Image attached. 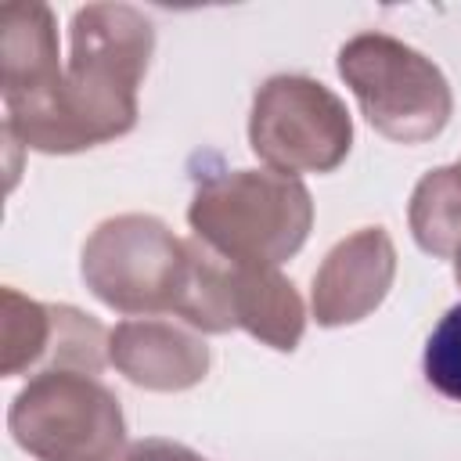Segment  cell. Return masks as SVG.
Here are the masks:
<instances>
[{
	"label": "cell",
	"instance_id": "cell-1",
	"mask_svg": "<svg viewBox=\"0 0 461 461\" xmlns=\"http://www.w3.org/2000/svg\"><path fill=\"white\" fill-rule=\"evenodd\" d=\"M155 50V25L130 4H86L72 14V58L54 97L4 137L40 155H72L137 126V86Z\"/></svg>",
	"mask_w": 461,
	"mask_h": 461
},
{
	"label": "cell",
	"instance_id": "cell-12",
	"mask_svg": "<svg viewBox=\"0 0 461 461\" xmlns=\"http://www.w3.org/2000/svg\"><path fill=\"white\" fill-rule=\"evenodd\" d=\"M58 339V306L25 299L14 288H4V360L0 371L7 378L32 371L36 364H50ZM40 367V371H43Z\"/></svg>",
	"mask_w": 461,
	"mask_h": 461
},
{
	"label": "cell",
	"instance_id": "cell-8",
	"mask_svg": "<svg viewBox=\"0 0 461 461\" xmlns=\"http://www.w3.org/2000/svg\"><path fill=\"white\" fill-rule=\"evenodd\" d=\"M58 29L47 4H11L0 14V90L4 122L29 119L61 86Z\"/></svg>",
	"mask_w": 461,
	"mask_h": 461
},
{
	"label": "cell",
	"instance_id": "cell-6",
	"mask_svg": "<svg viewBox=\"0 0 461 461\" xmlns=\"http://www.w3.org/2000/svg\"><path fill=\"white\" fill-rule=\"evenodd\" d=\"M249 144L274 173H331L353 148V119L335 90L310 76H270L249 112Z\"/></svg>",
	"mask_w": 461,
	"mask_h": 461
},
{
	"label": "cell",
	"instance_id": "cell-2",
	"mask_svg": "<svg viewBox=\"0 0 461 461\" xmlns=\"http://www.w3.org/2000/svg\"><path fill=\"white\" fill-rule=\"evenodd\" d=\"M187 223L205 249L230 263L277 267L306 245L313 198L299 176L274 169H212L194 180Z\"/></svg>",
	"mask_w": 461,
	"mask_h": 461
},
{
	"label": "cell",
	"instance_id": "cell-4",
	"mask_svg": "<svg viewBox=\"0 0 461 461\" xmlns=\"http://www.w3.org/2000/svg\"><path fill=\"white\" fill-rule=\"evenodd\" d=\"M339 76L364 119L396 144H425L443 133L454 94L439 65L385 32H360L339 50Z\"/></svg>",
	"mask_w": 461,
	"mask_h": 461
},
{
	"label": "cell",
	"instance_id": "cell-3",
	"mask_svg": "<svg viewBox=\"0 0 461 461\" xmlns=\"http://www.w3.org/2000/svg\"><path fill=\"white\" fill-rule=\"evenodd\" d=\"M7 432L36 461H119L126 418L97 375L47 367L11 400Z\"/></svg>",
	"mask_w": 461,
	"mask_h": 461
},
{
	"label": "cell",
	"instance_id": "cell-11",
	"mask_svg": "<svg viewBox=\"0 0 461 461\" xmlns=\"http://www.w3.org/2000/svg\"><path fill=\"white\" fill-rule=\"evenodd\" d=\"M407 223L421 252L436 259L461 252V162L436 166L414 184Z\"/></svg>",
	"mask_w": 461,
	"mask_h": 461
},
{
	"label": "cell",
	"instance_id": "cell-15",
	"mask_svg": "<svg viewBox=\"0 0 461 461\" xmlns=\"http://www.w3.org/2000/svg\"><path fill=\"white\" fill-rule=\"evenodd\" d=\"M454 281H457V288H461V252L454 256Z\"/></svg>",
	"mask_w": 461,
	"mask_h": 461
},
{
	"label": "cell",
	"instance_id": "cell-14",
	"mask_svg": "<svg viewBox=\"0 0 461 461\" xmlns=\"http://www.w3.org/2000/svg\"><path fill=\"white\" fill-rule=\"evenodd\" d=\"M119 461H205V457L184 443H173V439H140Z\"/></svg>",
	"mask_w": 461,
	"mask_h": 461
},
{
	"label": "cell",
	"instance_id": "cell-5",
	"mask_svg": "<svg viewBox=\"0 0 461 461\" xmlns=\"http://www.w3.org/2000/svg\"><path fill=\"white\" fill-rule=\"evenodd\" d=\"M79 274L115 313H176L191 274V241L176 238L158 216L122 212L86 238Z\"/></svg>",
	"mask_w": 461,
	"mask_h": 461
},
{
	"label": "cell",
	"instance_id": "cell-10",
	"mask_svg": "<svg viewBox=\"0 0 461 461\" xmlns=\"http://www.w3.org/2000/svg\"><path fill=\"white\" fill-rule=\"evenodd\" d=\"M230 310L234 328H245L252 339L277 353H292L306 328L303 295L277 267L230 263Z\"/></svg>",
	"mask_w": 461,
	"mask_h": 461
},
{
	"label": "cell",
	"instance_id": "cell-13",
	"mask_svg": "<svg viewBox=\"0 0 461 461\" xmlns=\"http://www.w3.org/2000/svg\"><path fill=\"white\" fill-rule=\"evenodd\" d=\"M421 367H425L429 385L439 396L461 403V303L450 306L439 317V324L432 328V335L425 342Z\"/></svg>",
	"mask_w": 461,
	"mask_h": 461
},
{
	"label": "cell",
	"instance_id": "cell-9",
	"mask_svg": "<svg viewBox=\"0 0 461 461\" xmlns=\"http://www.w3.org/2000/svg\"><path fill=\"white\" fill-rule=\"evenodd\" d=\"M108 364L140 389L184 393L209 375V346L187 328L140 317L108 331Z\"/></svg>",
	"mask_w": 461,
	"mask_h": 461
},
{
	"label": "cell",
	"instance_id": "cell-7",
	"mask_svg": "<svg viewBox=\"0 0 461 461\" xmlns=\"http://www.w3.org/2000/svg\"><path fill=\"white\" fill-rule=\"evenodd\" d=\"M396 277V245L385 227H360L342 238L313 274V321L321 328L357 324L382 306Z\"/></svg>",
	"mask_w": 461,
	"mask_h": 461
}]
</instances>
